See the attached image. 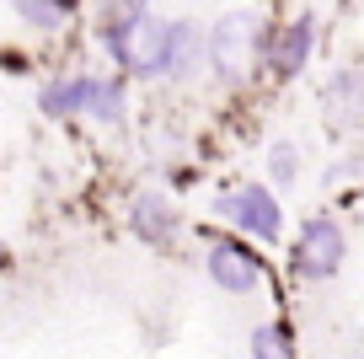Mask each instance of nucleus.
I'll return each mask as SVG.
<instances>
[{"mask_svg":"<svg viewBox=\"0 0 364 359\" xmlns=\"http://www.w3.org/2000/svg\"><path fill=\"white\" fill-rule=\"evenodd\" d=\"M97 43L139 80L166 76V22L150 16V11H134V6L113 0L102 11V22H97Z\"/></svg>","mask_w":364,"mask_h":359,"instance_id":"obj_1","label":"nucleus"},{"mask_svg":"<svg viewBox=\"0 0 364 359\" xmlns=\"http://www.w3.org/2000/svg\"><path fill=\"white\" fill-rule=\"evenodd\" d=\"M262 48H268V33L257 11H225L209 27V65L225 86H247L252 70L262 65Z\"/></svg>","mask_w":364,"mask_h":359,"instance_id":"obj_2","label":"nucleus"},{"mask_svg":"<svg viewBox=\"0 0 364 359\" xmlns=\"http://www.w3.org/2000/svg\"><path fill=\"white\" fill-rule=\"evenodd\" d=\"M348 263V236L332 214H316V220L300 225V241H295V274L306 284H327L332 274Z\"/></svg>","mask_w":364,"mask_h":359,"instance_id":"obj_3","label":"nucleus"},{"mask_svg":"<svg viewBox=\"0 0 364 359\" xmlns=\"http://www.w3.org/2000/svg\"><path fill=\"white\" fill-rule=\"evenodd\" d=\"M220 214H225V220L236 225L241 236H252V241H268V247L284 236V209H279V199H273L262 182H247V188L220 193Z\"/></svg>","mask_w":364,"mask_h":359,"instance_id":"obj_4","label":"nucleus"},{"mask_svg":"<svg viewBox=\"0 0 364 359\" xmlns=\"http://www.w3.org/2000/svg\"><path fill=\"white\" fill-rule=\"evenodd\" d=\"M204 274L225 295H252L262 284V258L247 247V241H236V236H220L215 247L204 252Z\"/></svg>","mask_w":364,"mask_h":359,"instance_id":"obj_5","label":"nucleus"},{"mask_svg":"<svg viewBox=\"0 0 364 359\" xmlns=\"http://www.w3.org/2000/svg\"><path fill=\"white\" fill-rule=\"evenodd\" d=\"M311 43H316V16H311V11H300L295 22H284L279 33H268V48H262V65H268V76L295 80L300 70L311 65Z\"/></svg>","mask_w":364,"mask_h":359,"instance_id":"obj_6","label":"nucleus"},{"mask_svg":"<svg viewBox=\"0 0 364 359\" xmlns=\"http://www.w3.org/2000/svg\"><path fill=\"white\" fill-rule=\"evenodd\" d=\"M129 231H134L145 247H166L171 236L182 231V214H177V204H171L166 193L145 188V193H134V204H129Z\"/></svg>","mask_w":364,"mask_h":359,"instance_id":"obj_7","label":"nucleus"},{"mask_svg":"<svg viewBox=\"0 0 364 359\" xmlns=\"http://www.w3.org/2000/svg\"><path fill=\"white\" fill-rule=\"evenodd\" d=\"M209 59V33L198 22H166V76L171 80H188L198 76V65Z\"/></svg>","mask_w":364,"mask_h":359,"instance_id":"obj_8","label":"nucleus"},{"mask_svg":"<svg viewBox=\"0 0 364 359\" xmlns=\"http://www.w3.org/2000/svg\"><path fill=\"white\" fill-rule=\"evenodd\" d=\"M75 102H80V118H97V124H124L129 113L124 80H107V76H75Z\"/></svg>","mask_w":364,"mask_h":359,"instance_id":"obj_9","label":"nucleus"},{"mask_svg":"<svg viewBox=\"0 0 364 359\" xmlns=\"http://www.w3.org/2000/svg\"><path fill=\"white\" fill-rule=\"evenodd\" d=\"M321 108H327V118L338 129L364 124V65L338 70V76L327 80V91H321Z\"/></svg>","mask_w":364,"mask_h":359,"instance_id":"obj_10","label":"nucleus"},{"mask_svg":"<svg viewBox=\"0 0 364 359\" xmlns=\"http://www.w3.org/2000/svg\"><path fill=\"white\" fill-rule=\"evenodd\" d=\"M252 359H300L295 354V333H289L284 322L252 327Z\"/></svg>","mask_w":364,"mask_h":359,"instance_id":"obj_11","label":"nucleus"},{"mask_svg":"<svg viewBox=\"0 0 364 359\" xmlns=\"http://www.w3.org/2000/svg\"><path fill=\"white\" fill-rule=\"evenodd\" d=\"M38 113H43V118H80L75 76H70V80H48V86L38 91Z\"/></svg>","mask_w":364,"mask_h":359,"instance_id":"obj_12","label":"nucleus"},{"mask_svg":"<svg viewBox=\"0 0 364 359\" xmlns=\"http://www.w3.org/2000/svg\"><path fill=\"white\" fill-rule=\"evenodd\" d=\"M11 11L22 16L27 27H38V33H54V27L70 16V6L65 0H11Z\"/></svg>","mask_w":364,"mask_h":359,"instance_id":"obj_13","label":"nucleus"},{"mask_svg":"<svg viewBox=\"0 0 364 359\" xmlns=\"http://www.w3.org/2000/svg\"><path fill=\"white\" fill-rule=\"evenodd\" d=\"M268 182H279V188H295L300 182V150L289 145V140L268 145Z\"/></svg>","mask_w":364,"mask_h":359,"instance_id":"obj_14","label":"nucleus"},{"mask_svg":"<svg viewBox=\"0 0 364 359\" xmlns=\"http://www.w3.org/2000/svg\"><path fill=\"white\" fill-rule=\"evenodd\" d=\"M124 6H134V11H145V6H150V0H124Z\"/></svg>","mask_w":364,"mask_h":359,"instance_id":"obj_15","label":"nucleus"},{"mask_svg":"<svg viewBox=\"0 0 364 359\" xmlns=\"http://www.w3.org/2000/svg\"><path fill=\"white\" fill-rule=\"evenodd\" d=\"M65 6H70V11H75V6H80V0H65Z\"/></svg>","mask_w":364,"mask_h":359,"instance_id":"obj_16","label":"nucleus"}]
</instances>
